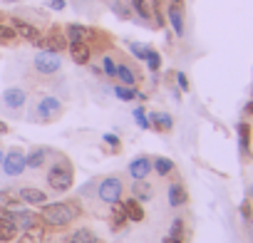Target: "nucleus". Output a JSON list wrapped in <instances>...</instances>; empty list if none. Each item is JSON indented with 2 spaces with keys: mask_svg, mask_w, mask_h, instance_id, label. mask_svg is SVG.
Here are the masks:
<instances>
[{
  "mask_svg": "<svg viewBox=\"0 0 253 243\" xmlns=\"http://www.w3.org/2000/svg\"><path fill=\"white\" fill-rule=\"evenodd\" d=\"M75 216H80V206H75L72 201L42 203V211H40V221L50 228H65L75 221Z\"/></svg>",
  "mask_w": 253,
  "mask_h": 243,
  "instance_id": "1",
  "label": "nucleus"
},
{
  "mask_svg": "<svg viewBox=\"0 0 253 243\" xmlns=\"http://www.w3.org/2000/svg\"><path fill=\"white\" fill-rule=\"evenodd\" d=\"M47 186L52 189V191H57V194H65V191H70L72 189V184H75V174H72V166H70V162H65V159H60V162H55L50 169H47Z\"/></svg>",
  "mask_w": 253,
  "mask_h": 243,
  "instance_id": "2",
  "label": "nucleus"
},
{
  "mask_svg": "<svg viewBox=\"0 0 253 243\" xmlns=\"http://www.w3.org/2000/svg\"><path fill=\"white\" fill-rule=\"evenodd\" d=\"M122 194H124V181H122L119 176H107V179H102L99 186H97V199H99L102 203H107V206L122 201Z\"/></svg>",
  "mask_w": 253,
  "mask_h": 243,
  "instance_id": "3",
  "label": "nucleus"
},
{
  "mask_svg": "<svg viewBox=\"0 0 253 243\" xmlns=\"http://www.w3.org/2000/svg\"><path fill=\"white\" fill-rule=\"evenodd\" d=\"M33 65H35V70H38L40 75H55V72H60V67H62V60H60V55H57V52L40 50V52L35 55Z\"/></svg>",
  "mask_w": 253,
  "mask_h": 243,
  "instance_id": "4",
  "label": "nucleus"
},
{
  "mask_svg": "<svg viewBox=\"0 0 253 243\" xmlns=\"http://www.w3.org/2000/svg\"><path fill=\"white\" fill-rule=\"evenodd\" d=\"M35 114H38L42 122H52V119H57V117L62 114V102H60L57 97H50V94H45V97L38 102V107H35Z\"/></svg>",
  "mask_w": 253,
  "mask_h": 243,
  "instance_id": "5",
  "label": "nucleus"
},
{
  "mask_svg": "<svg viewBox=\"0 0 253 243\" xmlns=\"http://www.w3.org/2000/svg\"><path fill=\"white\" fill-rule=\"evenodd\" d=\"M3 171H5L8 176H20V174L25 171V152L18 149V147H13V149L3 157Z\"/></svg>",
  "mask_w": 253,
  "mask_h": 243,
  "instance_id": "6",
  "label": "nucleus"
},
{
  "mask_svg": "<svg viewBox=\"0 0 253 243\" xmlns=\"http://www.w3.org/2000/svg\"><path fill=\"white\" fill-rule=\"evenodd\" d=\"M25 102H28V92L20 87H8L3 92V107L8 112H20L25 107Z\"/></svg>",
  "mask_w": 253,
  "mask_h": 243,
  "instance_id": "7",
  "label": "nucleus"
},
{
  "mask_svg": "<svg viewBox=\"0 0 253 243\" xmlns=\"http://www.w3.org/2000/svg\"><path fill=\"white\" fill-rule=\"evenodd\" d=\"M65 38H67V42H92V40H97V30L77 25V23H70L65 28Z\"/></svg>",
  "mask_w": 253,
  "mask_h": 243,
  "instance_id": "8",
  "label": "nucleus"
},
{
  "mask_svg": "<svg viewBox=\"0 0 253 243\" xmlns=\"http://www.w3.org/2000/svg\"><path fill=\"white\" fill-rule=\"evenodd\" d=\"M13 30L18 33V38H23V40H28V42H33V45H38L40 42V38H42V33L35 28V25H30L28 20H20V18H13Z\"/></svg>",
  "mask_w": 253,
  "mask_h": 243,
  "instance_id": "9",
  "label": "nucleus"
},
{
  "mask_svg": "<svg viewBox=\"0 0 253 243\" xmlns=\"http://www.w3.org/2000/svg\"><path fill=\"white\" fill-rule=\"evenodd\" d=\"M38 47H40V50H47V52H57V55H60L62 50H67V38H65L60 30H52L50 35L40 38Z\"/></svg>",
  "mask_w": 253,
  "mask_h": 243,
  "instance_id": "10",
  "label": "nucleus"
},
{
  "mask_svg": "<svg viewBox=\"0 0 253 243\" xmlns=\"http://www.w3.org/2000/svg\"><path fill=\"white\" fill-rule=\"evenodd\" d=\"M67 50H70V57L75 65H89V60H92L89 42H67Z\"/></svg>",
  "mask_w": 253,
  "mask_h": 243,
  "instance_id": "11",
  "label": "nucleus"
},
{
  "mask_svg": "<svg viewBox=\"0 0 253 243\" xmlns=\"http://www.w3.org/2000/svg\"><path fill=\"white\" fill-rule=\"evenodd\" d=\"M18 199H20L23 203H30V206H42V203H47V194H45L42 189H35V186H23V189L18 191Z\"/></svg>",
  "mask_w": 253,
  "mask_h": 243,
  "instance_id": "12",
  "label": "nucleus"
},
{
  "mask_svg": "<svg viewBox=\"0 0 253 243\" xmlns=\"http://www.w3.org/2000/svg\"><path fill=\"white\" fill-rule=\"evenodd\" d=\"M45 238H47V226L42 221H38L33 228L23 231V236L15 243H45Z\"/></svg>",
  "mask_w": 253,
  "mask_h": 243,
  "instance_id": "13",
  "label": "nucleus"
},
{
  "mask_svg": "<svg viewBox=\"0 0 253 243\" xmlns=\"http://www.w3.org/2000/svg\"><path fill=\"white\" fill-rule=\"evenodd\" d=\"M18 238V226L10 216H3L0 213V243H10Z\"/></svg>",
  "mask_w": 253,
  "mask_h": 243,
  "instance_id": "14",
  "label": "nucleus"
},
{
  "mask_svg": "<svg viewBox=\"0 0 253 243\" xmlns=\"http://www.w3.org/2000/svg\"><path fill=\"white\" fill-rule=\"evenodd\" d=\"M149 127H154L157 132H171V127H174V119H171V114H167V112H154V114H149Z\"/></svg>",
  "mask_w": 253,
  "mask_h": 243,
  "instance_id": "15",
  "label": "nucleus"
},
{
  "mask_svg": "<svg viewBox=\"0 0 253 243\" xmlns=\"http://www.w3.org/2000/svg\"><path fill=\"white\" fill-rule=\"evenodd\" d=\"M152 171H154L152 169V159H147V157H139V159H134L129 164V176L132 179H147Z\"/></svg>",
  "mask_w": 253,
  "mask_h": 243,
  "instance_id": "16",
  "label": "nucleus"
},
{
  "mask_svg": "<svg viewBox=\"0 0 253 243\" xmlns=\"http://www.w3.org/2000/svg\"><path fill=\"white\" fill-rule=\"evenodd\" d=\"M10 218L15 221L18 231H28V228H33V226L40 221V216H38V213H33V211H25V208H18V213H13Z\"/></svg>",
  "mask_w": 253,
  "mask_h": 243,
  "instance_id": "17",
  "label": "nucleus"
},
{
  "mask_svg": "<svg viewBox=\"0 0 253 243\" xmlns=\"http://www.w3.org/2000/svg\"><path fill=\"white\" fill-rule=\"evenodd\" d=\"M124 203V211H126V221H134V223H142L144 221V208H142V201H137L134 196L132 199H126V201H122Z\"/></svg>",
  "mask_w": 253,
  "mask_h": 243,
  "instance_id": "18",
  "label": "nucleus"
},
{
  "mask_svg": "<svg viewBox=\"0 0 253 243\" xmlns=\"http://www.w3.org/2000/svg\"><path fill=\"white\" fill-rule=\"evenodd\" d=\"M167 18H169V23H171L176 38H184V13H181V5H174V3H171L169 10H167Z\"/></svg>",
  "mask_w": 253,
  "mask_h": 243,
  "instance_id": "19",
  "label": "nucleus"
},
{
  "mask_svg": "<svg viewBox=\"0 0 253 243\" xmlns=\"http://www.w3.org/2000/svg\"><path fill=\"white\" fill-rule=\"evenodd\" d=\"M117 80H119V84H126V87H137V82H139V75L129 67V65H117V75H114Z\"/></svg>",
  "mask_w": 253,
  "mask_h": 243,
  "instance_id": "20",
  "label": "nucleus"
},
{
  "mask_svg": "<svg viewBox=\"0 0 253 243\" xmlns=\"http://www.w3.org/2000/svg\"><path fill=\"white\" fill-rule=\"evenodd\" d=\"M132 194H134L137 201H149V199L154 196V189H152V184H149L147 179H134V184H132Z\"/></svg>",
  "mask_w": 253,
  "mask_h": 243,
  "instance_id": "21",
  "label": "nucleus"
},
{
  "mask_svg": "<svg viewBox=\"0 0 253 243\" xmlns=\"http://www.w3.org/2000/svg\"><path fill=\"white\" fill-rule=\"evenodd\" d=\"M186 201H189L186 189H184L181 184H169V206L179 208V206H184Z\"/></svg>",
  "mask_w": 253,
  "mask_h": 243,
  "instance_id": "22",
  "label": "nucleus"
},
{
  "mask_svg": "<svg viewBox=\"0 0 253 243\" xmlns=\"http://www.w3.org/2000/svg\"><path fill=\"white\" fill-rule=\"evenodd\" d=\"M67 243H99L97 233L92 228H75L67 238Z\"/></svg>",
  "mask_w": 253,
  "mask_h": 243,
  "instance_id": "23",
  "label": "nucleus"
},
{
  "mask_svg": "<svg viewBox=\"0 0 253 243\" xmlns=\"http://www.w3.org/2000/svg\"><path fill=\"white\" fill-rule=\"evenodd\" d=\"M45 159H47V149H33L30 154H25V166L30 169H42L45 166Z\"/></svg>",
  "mask_w": 253,
  "mask_h": 243,
  "instance_id": "24",
  "label": "nucleus"
},
{
  "mask_svg": "<svg viewBox=\"0 0 253 243\" xmlns=\"http://www.w3.org/2000/svg\"><path fill=\"white\" fill-rule=\"evenodd\" d=\"M152 169L157 171V176H169V174H174L176 164H174L171 159H167V157H157V159L152 162Z\"/></svg>",
  "mask_w": 253,
  "mask_h": 243,
  "instance_id": "25",
  "label": "nucleus"
},
{
  "mask_svg": "<svg viewBox=\"0 0 253 243\" xmlns=\"http://www.w3.org/2000/svg\"><path fill=\"white\" fill-rule=\"evenodd\" d=\"M109 213H112V226H114V228H122V226L126 223V211H124V203H122V201L112 203V206H109Z\"/></svg>",
  "mask_w": 253,
  "mask_h": 243,
  "instance_id": "26",
  "label": "nucleus"
},
{
  "mask_svg": "<svg viewBox=\"0 0 253 243\" xmlns=\"http://www.w3.org/2000/svg\"><path fill=\"white\" fill-rule=\"evenodd\" d=\"M109 8H112V13H117L122 20H132V15H134L126 0H109Z\"/></svg>",
  "mask_w": 253,
  "mask_h": 243,
  "instance_id": "27",
  "label": "nucleus"
},
{
  "mask_svg": "<svg viewBox=\"0 0 253 243\" xmlns=\"http://www.w3.org/2000/svg\"><path fill=\"white\" fill-rule=\"evenodd\" d=\"M18 208H20V199H15L10 191H0V213L18 211Z\"/></svg>",
  "mask_w": 253,
  "mask_h": 243,
  "instance_id": "28",
  "label": "nucleus"
},
{
  "mask_svg": "<svg viewBox=\"0 0 253 243\" xmlns=\"http://www.w3.org/2000/svg\"><path fill=\"white\" fill-rule=\"evenodd\" d=\"M126 3H129L132 13H137L142 20H152V8H149L147 0H126Z\"/></svg>",
  "mask_w": 253,
  "mask_h": 243,
  "instance_id": "29",
  "label": "nucleus"
},
{
  "mask_svg": "<svg viewBox=\"0 0 253 243\" xmlns=\"http://www.w3.org/2000/svg\"><path fill=\"white\" fill-rule=\"evenodd\" d=\"M238 129V144H241V154H248V142H251V127L248 122H241L236 127Z\"/></svg>",
  "mask_w": 253,
  "mask_h": 243,
  "instance_id": "30",
  "label": "nucleus"
},
{
  "mask_svg": "<svg viewBox=\"0 0 253 243\" xmlns=\"http://www.w3.org/2000/svg\"><path fill=\"white\" fill-rule=\"evenodd\" d=\"M114 94H117V99H122V102H132V99H137V89L134 87H126V84H117L114 87Z\"/></svg>",
  "mask_w": 253,
  "mask_h": 243,
  "instance_id": "31",
  "label": "nucleus"
},
{
  "mask_svg": "<svg viewBox=\"0 0 253 243\" xmlns=\"http://www.w3.org/2000/svg\"><path fill=\"white\" fill-rule=\"evenodd\" d=\"M147 65H149V70L152 72H159V67H162V55L154 50V47H149L147 50V60H144Z\"/></svg>",
  "mask_w": 253,
  "mask_h": 243,
  "instance_id": "32",
  "label": "nucleus"
},
{
  "mask_svg": "<svg viewBox=\"0 0 253 243\" xmlns=\"http://www.w3.org/2000/svg\"><path fill=\"white\" fill-rule=\"evenodd\" d=\"M13 40H18V33L13 30V25L0 23V42H13Z\"/></svg>",
  "mask_w": 253,
  "mask_h": 243,
  "instance_id": "33",
  "label": "nucleus"
},
{
  "mask_svg": "<svg viewBox=\"0 0 253 243\" xmlns=\"http://www.w3.org/2000/svg\"><path fill=\"white\" fill-rule=\"evenodd\" d=\"M169 236H174V238H179V241L186 236V226H184L181 218H174V221H171V231H169Z\"/></svg>",
  "mask_w": 253,
  "mask_h": 243,
  "instance_id": "34",
  "label": "nucleus"
},
{
  "mask_svg": "<svg viewBox=\"0 0 253 243\" xmlns=\"http://www.w3.org/2000/svg\"><path fill=\"white\" fill-rule=\"evenodd\" d=\"M147 50H149V45H142V42H129V52H132L137 60H147Z\"/></svg>",
  "mask_w": 253,
  "mask_h": 243,
  "instance_id": "35",
  "label": "nucleus"
},
{
  "mask_svg": "<svg viewBox=\"0 0 253 243\" xmlns=\"http://www.w3.org/2000/svg\"><path fill=\"white\" fill-rule=\"evenodd\" d=\"M102 139H104V144L109 147V152H112V154H119V149H122V142H119V137H117V134H104Z\"/></svg>",
  "mask_w": 253,
  "mask_h": 243,
  "instance_id": "36",
  "label": "nucleus"
},
{
  "mask_svg": "<svg viewBox=\"0 0 253 243\" xmlns=\"http://www.w3.org/2000/svg\"><path fill=\"white\" fill-rule=\"evenodd\" d=\"M134 122L139 124V129H149V119H147L144 107H137V109H134Z\"/></svg>",
  "mask_w": 253,
  "mask_h": 243,
  "instance_id": "37",
  "label": "nucleus"
},
{
  "mask_svg": "<svg viewBox=\"0 0 253 243\" xmlns=\"http://www.w3.org/2000/svg\"><path fill=\"white\" fill-rule=\"evenodd\" d=\"M102 72H104L107 77H114V75H117V62H114L109 55H104V60H102Z\"/></svg>",
  "mask_w": 253,
  "mask_h": 243,
  "instance_id": "38",
  "label": "nucleus"
},
{
  "mask_svg": "<svg viewBox=\"0 0 253 243\" xmlns=\"http://www.w3.org/2000/svg\"><path fill=\"white\" fill-rule=\"evenodd\" d=\"M241 216H243L246 221H248V218L253 216V208H251V201H243V203H241Z\"/></svg>",
  "mask_w": 253,
  "mask_h": 243,
  "instance_id": "39",
  "label": "nucleus"
},
{
  "mask_svg": "<svg viewBox=\"0 0 253 243\" xmlns=\"http://www.w3.org/2000/svg\"><path fill=\"white\" fill-rule=\"evenodd\" d=\"M65 0H47V8H52V10H65Z\"/></svg>",
  "mask_w": 253,
  "mask_h": 243,
  "instance_id": "40",
  "label": "nucleus"
},
{
  "mask_svg": "<svg viewBox=\"0 0 253 243\" xmlns=\"http://www.w3.org/2000/svg\"><path fill=\"white\" fill-rule=\"evenodd\" d=\"M176 82H179V87H181L184 92L189 89V80H186V75H184V72H179V75H176Z\"/></svg>",
  "mask_w": 253,
  "mask_h": 243,
  "instance_id": "41",
  "label": "nucleus"
},
{
  "mask_svg": "<svg viewBox=\"0 0 253 243\" xmlns=\"http://www.w3.org/2000/svg\"><path fill=\"white\" fill-rule=\"evenodd\" d=\"M10 132V127L5 124V122H0V134H8Z\"/></svg>",
  "mask_w": 253,
  "mask_h": 243,
  "instance_id": "42",
  "label": "nucleus"
},
{
  "mask_svg": "<svg viewBox=\"0 0 253 243\" xmlns=\"http://www.w3.org/2000/svg\"><path fill=\"white\" fill-rule=\"evenodd\" d=\"M162 243H181V241H179V238H174V236H167Z\"/></svg>",
  "mask_w": 253,
  "mask_h": 243,
  "instance_id": "43",
  "label": "nucleus"
},
{
  "mask_svg": "<svg viewBox=\"0 0 253 243\" xmlns=\"http://www.w3.org/2000/svg\"><path fill=\"white\" fill-rule=\"evenodd\" d=\"M246 114H253V102H248V104H246Z\"/></svg>",
  "mask_w": 253,
  "mask_h": 243,
  "instance_id": "44",
  "label": "nucleus"
},
{
  "mask_svg": "<svg viewBox=\"0 0 253 243\" xmlns=\"http://www.w3.org/2000/svg\"><path fill=\"white\" fill-rule=\"evenodd\" d=\"M171 3H174V5H181V0H171Z\"/></svg>",
  "mask_w": 253,
  "mask_h": 243,
  "instance_id": "45",
  "label": "nucleus"
},
{
  "mask_svg": "<svg viewBox=\"0 0 253 243\" xmlns=\"http://www.w3.org/2000/svg\"><path fill=\"white\" fill-rule=\"evenodd\" d=\"M3 157H5V154H3V152H0V164H3Z\"/></svg>",
  "mask_w": 253,
  "mask_h": 243,
  "instance_id": "46",
  "label": "nucleus"
},
{
  "mask_svg": "<svg viewBox=\"0 0 253 243\" xmlns=\"http://www.w3.org/2000/svg\"><path fill=\"white\" fill-rule=\"evenodd\" d=\"M0 23H3V13H0Z\"/></svg>",
  "mask_w": 253,
  "mask_h": 243,
  "instance_id": "47",
  "label": "nucleus"
}]
</instances>
